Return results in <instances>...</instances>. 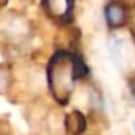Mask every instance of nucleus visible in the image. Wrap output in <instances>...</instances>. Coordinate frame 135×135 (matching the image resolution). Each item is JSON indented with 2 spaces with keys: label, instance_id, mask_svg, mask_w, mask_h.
<instances>
[{
  "label": "nucleus",
  "instance_id": "nucleus-1",
  "mask_svg": "<svg viewBox=\"0 0 135 135\" xmlns=\"http://www.w3.org/2000/svg\"><path fill=\"white\" fill-rule=\"evenodd\" d=\"M87 74V67L71 52H57L50 61L48 80L50 89L58 102L65 103L70 96L73 81Z\"/></svg>",
  "mask_w": 135,
  "mask_h": 135
},
{
  "label": "nucleus",
  "instance_id": "nucleus-2",
  "mask_svg": "<svg viewBox=\"0 0 135 135\" xmlns=\"http://www.w3.org/2000/svg\"><path fill=\"white\" fill-rule=\"evenodd\" d=\"M45 10L48 15L62 22H67L71 19L73 15V4L74 0H42Z\"/></svg>",
  "mask_w": 135,
  "mask_h": 135
},
{
  "label": "nucleus",
  "instance_id": "nucleus-3",
  "mask_svg": "<svg viewBox=\"0 0 135 135\" xmlns=\"http://www.w3.org/2000/svg\"><path fill=\"white\" fill-rule=\"evenodd\" d=\"M106 13V21L110 26H119L125 22L126 16H125V10L120 4L118 3H110L105 10Z\"/></svg>",
  "mask_w": 135,
  "mask_h": 135
},
{
  "label": "nucleus",
  "instance_id": "nucleus-4",
  "mask_svg": "<svg viewBox=\"0 0 135 135\" xmlns=\"http://www.w3.org/2000/svg\"><path fill=\"white\" fill-rule=\"evenodd\" d=\"M132 91H134V94H135V83H132Z\"/></svg>",
  "mask_w": 135,
  "mask_h": 135
},
{
  "label": "nucleus",
  "instance_id": "nucleus-5",
  "mask_svg": "<svg viewBox=\"0 0 135 135\" xmlns=\"http://www.w3.org/2000/svg\"><path fill=\"white\" fill-rule=\"evenodd\" d=\"M132 125H134V129H135V120H134V123H132Z\"/></svg>",
  "mask_w": 135,
  "mask_h": 135
}]
</instances>
